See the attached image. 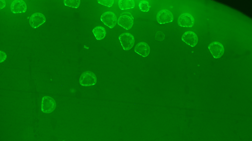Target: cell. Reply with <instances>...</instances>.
<instances>
[{"label":"cell","instance_id":"obj_1","mask_svg":"<svg viewBox=\"0 0 252 141\" xmlns=\"http://www.w3.org/2000/svg\"><path fill=\"white\" fill-rule=\"evenodd\" d=\"M134 18L129 12L123 13L120 15L117 24L126 30L131 29L134 23Z\"/></svg>","mask_w":252,"mask_h":141},{"label":"cell","instance_id":"obj_2","mask_svg":"<svg viewBox=\"0 0 252 141\" xmlns=\"http://www.w3.org/2000/svg\"><path fill=\"white\" fill-rule=\"evenodd\" d=\"M97 78L93 72L86 71L83 72L79 79L80 84L83 86H89L94 85L97 82Z\"/></svg>","mask_w":252,"mask_h":141},{"label":"cell","instance_id":"obj_3","mask_svg":"<svg viewBox=\"0 0 252 141\" xmlns=\"http://www.w3.org/2000/svg\"><path fill=\"white\" fill-rule=\"evenodd\" d=\"M119 39L123 49L125 50L131 49L134 45V37L130 33H125L121 34L119 36Z\"/></svg>","mask_w":252,"mask_h":141},{"label":"cell","instance_id":"obj_4","mask_svg":"<svg viewBox=\"0 0 252 141\" xmlns=\"http://www.w3.org/2000/svg\"><path fill=\"white\" fill-rule=\"evenodd\" d=\"M100 19L101 21L104 24L110 28L114 27L117 22L115 14L111 11L103 13Z\"/></svg>","mask_w":252,"mask_h":141},{"label":"cell","instance_id":"obj_5","mask_svg":"<svg viewBox=\"0 0 252 141\" xmlns=\"http://www.w3.org/2000/svg\"><path fill=\"white\" fill-rule=\"evenodd\" d=\"M208 48L213 57L216 59L220 58L224 53L223 45L218 42H212L209 45Z\"/></svg>","mask_w":252,"mask_h":141},{"label":"cell","instance_id":"obj_6","mask_svg":"<svg viewBox=\"0 0 252 141\" xmlns=\"http://www.w3.org/2000/svg\"><path fill=\"white\" fill-rule=\"evenodd\" d=\"M156 19L159 24H163L172 22L173 20V17L172 13L170 11L166 9H163L158 12Z\"/></svg>","mask_w":252,"mask_h":141},{"label":"cell","instance_id":"obj_7","mask_svg":"<svg viewBox=\"0 0 252 141\" xmlns=\"http://www.w3.org/2000/svg\"><path fill=\"white\" fill-rule=\"evenodd\" d=\"M56 103L54 100L49 96H45L42 99L41 110L46 113H49L52 112L55 109Z\"/></svg>","mask_w":252,"mask_h":141},{"label":"cell","instance_id":"obj_8","mask_svg":"<svg viewBox=\"0 0 252 141\" xmlns=\"http://www.w3.org/2000/svg\"><path fill=\"white\" fill-rule=\"evenodd\" d=\"M194 23V19L190 14L188 13L182 14L179 17L178 23L180 26L191 27H192Z\"/></svg>","mask_w":252,"mask_h":141},{"label":"cell","instance_id":"obj_9","mask_svg":"<svg viewBox=\"0 0 252 141\" xmlns=\"http://www.w3.org/2000/svg\"><path fill=\"white\" fill-rule=\"evenodd\" d=\"M46 21V18L42 13L36 12L33 14L29 20V24L33 28H36L43 24Z\"/></svg>","mask_w":252,"mask_h":141},{"label":"cell","instance_id":"obj_10","mask_svg":"<svg viewBox=\"0 0 252 141\" xmlns=\"http://www.w3.org/2000/svg\"><path fill=\"white\" fill-rule=\"evenodd\" d=\"M182 40L192 47L195 46L198 41V38L196 34L190 31H188L184 33L182 36Z\"/></svg>","mask_w":252,"mask_h":141},{"label":"cell","instance_id":"obj_11","mask_svg":"<svg viewBox=\"0 0 252 141\" xmlns=\"http://www.w3.org/2000/svg\"><path fill=\"white\" fill-rule=\"evenodd\" d=\"M10 9L14 13H24L27 10V5L23 0H15L12 3Z\"/></svg>","mask_w":252,"mask_h":141},{"label":"cell","instance_id":"obj_12","mask_svg":"<svg viewBox=\"0 0 252 141\" xmlns=\"http://www.w3.org/2000/svg\"><path fill=\"white\" fill-rule=\"evenodd\" d=\"M134 51L136 53L144 57L147 56L150 53V48L149 46L146 43L141 42L138 43L135 46Z\"/></svg>","mask_w":252,"mask_h":141},{"label":"cell","instance_id":"obj_13","mask_svg":"<svg viewBox=\"0 0 252 141\" xmlns=\"http://www.w3.org/2000/svg\"><path fill=\"white\" fill-rule=\"evenodd\" d=\"M118 5L121 10L133 8L135 6V1L133 0H118Z\"/></svg>","mask_w":252,"mask_h":141},{"label":"cell","instance_id":"obj_14","mask_svg":"<svg viewBox=\"0 0 252 141\" xmlns=\"http://www.w3.org/2000/svg\"><path fill=\"white\" fill-rule=\"evenodd\" d=\"M93 32L96 39L97 40H101L105 37L106 32L105 28L101 26H97L95 27L93 30Z\"/></svg>","mask_w":252,"mask_h":141},{"label":"cell","instance_id":"obj_15","mask_svg":"<svg viewBox=\"0 0 252 141\" xmlns=\"http://www.w3.org/2000/svg\"><path fill=\"white\" fill-rule=\"evenodd\" d=\"M139 7L140 10L143 12H148L150 7L148 2L146 0L141 1L139 3Z\"/></svg>","mask_w":252,"mask_h":141},{"label":"cell","instance_id":"obj_16","mask_svg":"<svg viewBox=\"0 0 252 141\" xmlns=\"http://www.w3.org/2000/svg\"><path fill=\"white\" fill-rule=\"evenodd\" d=\"M63 3L66 6L72 8H78L80 3V0H64Z\"/></svg>","mask_w":252,"mask_h":141},{"label":"cell","instance_id":"obj_17","mask_svg":"<svg viewBox=\"0 0 252 141\" xmlns=\"http://www.w3.org/2000/svg\"><path fill=\"white\" fill-rule=\"evenodd\" d=\"M114 1V0H100L97 1L98 3L109 7L113 5Z\"/></svg>","mask_w":252,"mask_h":141},{"label":"cell","instance_id":"obj_18","mask_svg":"<svg viewBox=\"0 0 252 141\" xmlns=\"http://www.w3.org/2000/svg\"><path fill=\"white\" fill-rule=\"evenodd\" d=\"M1 1H2V2H1V1L0 0V4H2V5L1 6H0V7H1V6H2V8H1V9H2V8H3L5 6H6V4H5L6 3H5V0H1Z\"/></svg>","mask_w":252,"mask_h":141}]
</instances>
